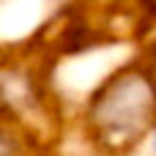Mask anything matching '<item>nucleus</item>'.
Instances as JSON below:
<instances>
[{
    "mask_svg": "<svg viewBox=\"0 0 156 156\" xmlns=\"http://www.w3.org/2000/svg\"><path fill=\"white\" fill-rule=\"evenodd\" d=\"M143 63H145V71H148L151 82H154V90H156V41L143 52Z\"/></svg>",
    "mask_w": 156,
    "mask_h": 156,
    "instance_id": "obj_2",
    "label": "nucleus"
},
{
    "mask_svg": "<svg viewBox=\"0 0 156 156\" xmlns=\"http://www.w3.org/2000/svg\"><path fill=\"white\" fill-rule=\"evenodd\" d=\"M140 151H145L148 156H156V123H154V129L148 132V137L143 140V145H140Z\"/></svg>",
    "mask_w": 156,
    "mask_h": 156,
    "instance_id": "obj_3",
    "label": "nucleus"
},
{
    "mask_svg": "<svg viewBox=\"0 0 156 156\" xmlns=\"http://www.w3.org/2000/svg\"><path fill=\"white\" fill-rule=\"evenodd\" d=\"M82 118L96 151L110 156L137 154L156 123V90L143 58L110 71L88 93Z\"/></svg>",
    "mask_w": 156,
    "mask_h": 156,
    "instance_id": "obj_1",
    "label": "nucleus"
}]
</instances>
